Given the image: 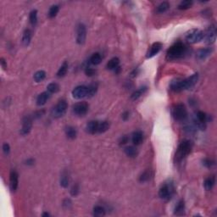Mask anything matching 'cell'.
<instances>
[{
  "label": "cell",
  "instance_id": "cell-1",
  "mask_svg": "<svg viewBox=\"0 0 217 217\" xmlns=\"http://www.w3.org/2000/svg\"><path fill=\"white\" fill-rule=\"evenodd\" d=\"M186 52H187L186 46L182 43H181V42H178V43H176L175 44H173L168 49L167 53H166V57L170 60H174V59L182 58L183 55L186 53Z\"/></svg>",
  "mask_w": 217,
  "mask_h": 217
},
{
  "label": "cell",
  "instance_id": "cell-2",
  "mask_svg": "<svg viewBox=\"0 0 217 217\" xmlns=\"http://www.w3.org/2000/svg\"><path fill=\"white\" fill-rule=\"evenodd\" d=\"M192 143L189 140H185L182 142L178 146V149L176 150V155H175V160L176 162H179L182 160L187 155L190 154L192 150Z\"/></svg>",
  "mask_w": 217,
  "mask_h": 217
},
{
  "label": "cell",
  "instance_id": "cell-3",
  "mask_svg": "<svg viewBox=\"0 0 217 217\" xmlns=\"http://www.w3.org/2000/svg\"><path fill=\"white\" fill-rule=\"evenodd\" d=\"M172 116L174 119L178 121H182V120H186V118L188 116V112H187V108L185 107L183 103H177L176 105L173 106L172 110Z\"/></svg>",
  "mask_w": 217,
  "mask_h": 217
},
{
  "label": "cell",
  "instance_id": "cell-4",
  "mask_svg": "<svg viewBox=\"0 0 217 217\" xmlns=\"http://www.w3.org/2000/svg\"><path fill=\"white\" fill-rule=\"evenodd\" d=\"M67 108V102H66L65 99L59 100V102L56 103V105L52 108L51 114H52V116H53V118H56V119L62 117V116L66 113Z\"/></svg>",
  "mask_w": 217,
  "mask_h": 217
},
{
  "label": "cell",
  "instance_id": "cell-5",
  "mask_svg": "<svg viewBox=\"0 0 217 217\" xmlns=\"http://www.w3.org/2000/svg\"><path fill=\"white\" fill-rule=\"evenodd\" d=\"M174 188L171 183H164L159 191V196L161 199L169 200L172 196Z\"/></svg>",
  "mask_w": 217,
  "mask_h": 217
},
{
  "label": "cell",
  "instance_id": "cell-6",
  "mask_svg": "<svg viewBox=\"0 0 217 217\" xmlns=\"http://www.w3.org/2000/svg\"><path fill=\"white\" fill-rule=\"evenodd\" d=\"M204 37V33L198 29L191 30L190 32L187 34V40L190 43H197L199 42L202 41Z\"/></svg>",
  "mask_w": 217,
  "mask_h": 217
},
{
  "label": "cell",
  "instance_id": "cell-7",
  "mask_svg": "<svg viewBox=\"0 0 217 217\" xmlns=\"http://www.w3.org/2000/svg\"><path fill=\"white\" fill-rule=\"evenodd\" d=\"M87 38V29L84 24L79 23L76 27V43L82 45L85 43Z\"/></svg>",
  "mask_w": 217,
  "mask_h": 217
},
{
  "label": "cell",
  "instance_id": "cell-8",
  "mask_svg": "<svg viewBox=\"0 0 217 217\" xmlns=\"http://www.w3.org/2000/svg\"><path fill=\"white\" fill-rule=\"evenodd\" d=\"M72 97L76 99H82L88 97V87L87 86H77L72 91Z\"/></svg>",
  "mask_w": 217,
  "mask_h": 217
},
{
  "label": "cell",
  "instance_id": "cell-9",
  "mask_svg": "<svg viewBox=\"0 0 217 217\" xmlns=\"http://www.w3.org/2000/svg\"><path fill=\"white\" fill-rule=\"evenodd\" d=\"M204 38H205L206 43H214L215 39H216V27H215L214 25H211L210 27H208L206 33H204Z\"/></svg>",
  "mask_w": 217,
  "mask_h": 217
},
{
  "label": "cell",
  "instance_id": "cell-10",
  "mask_svg": "<svg viewBox=\"0 0 217 217\" xmlns=\"http://www.w3.org/2000/svg\"><path fill=\"white\" fill-rule=\"evenodd\" d=\"M88 108H89V105L88 103L80 102L73 106V112L78 116H83L88 113Z\"/></svg>",
  "mask_w": 217,
  "mask_h": 217
},
{
  "label": "cell",
  "instance_id": "cell-11",
  "mask_svg": "<svg viewBox=\"0 0 217 217\" xmlns=\"http://www.w3.org/2000/svg\"><path fill=\"white\" fill-rule=\"evenodd\" d=\"M33 127V117L30 115H27L23 118L22 120V128L21 130V135H27L28 134Z\"/></svg>",
  "mask_w": 217,
  "mask_h": 217
},
{
  "label": "cell",
  "instance_id": "cell-12",
  "mask_svg": "<svg viewBox=\"0 0 217 217\" xmlns=\"http://www.w3.org/2000/svg\"><path fill=\"white\" fill-rule=\"evenodd\" d=\"M198 80H199V74L198 73L193 74L192 76L188 77V78L183 79V88H184V90L191 89L192 88H194V86L196 85Z\"/></svg>",
  "mask_w": 217,
  "mask_h": 217
},
{
  "label": "cell",
  "instance_id": "cell-13",
  "mask_svg": "<svg viewBox=\"0 0 217 217\" xmlns=\"http://www.w3.org/2000/svg\"><path fill=\"white\" fill-rule=\"evenodd\" d=\"M162 46L163 45H162L161 43H159V42L153 43L152 46L150 47L149 50L147 53V59H150V58H152L154 56H155L156 54H158L159 52L161 50Z\"/></svg>",
  "mask_w": 217,
  "mask_h": 217
},
{
  "label": "cell",
  "instance_id": "cell-14",
  "mask_svg": "<svg viewBox=\"0 0 217 217\" xmlns=\"http://www.w3.org/2000/svg\"><path fill=\"white\" fill-rule=\"evenodd\" d=\"M10 177H9V187L13 192H15L18 188L19 183V175L15 170H12L10 172Z\"/></svg>",
  "mask_w": 217,
  "mask_h": 217
},
{
  "label": "cell",
  "instance_id": "cell-15",
  "mask_svg": "<svg viewBox=\"0 0 217 217\" xmlns=\"http://www.w3.org/2000/svg\"><path fill=\"white\" fill-rule=\"evenodd\" d=\"M98 124L99 121L98 120H91L87 124L86 126V131L89 134H96L98 133Z\"/></svg>",
  "mask_w": 217,
  "mask_h": 217
},
{
  "label": "cell",
  "instance_id": "cell-16",
  "mask_svg": "<svg viewBox=\"0 0 217 217\" xmlns=\"http://www.w3.org/2000/svg\"><path fill=\"white\" fill-rule=\"evenodd\" d=\"M212 48H201L198 52H197L196 57L197 59H199V60H203V59H205L207 57L210 55L212 53Z\"/></svg>",
  "mask_w": 217,
  "mask_h": 217
},
{
  "label": "cell",
  "instance_id": "cell-17",
  "mask_svg": "<svg viewBox=\"0 0 217 217\" xmlns=\"http://www.w3.org/2000/svg\"><path fill=\"white\" fill-rule=\"evenodd\" d=\"M170 88L172 91L176 92V93L183 91L184 90V88H183V80L176 79L175 81H172L171 83H170Z\"/></svg>",
  "mask_w": 217,
  "mask_h": 217
},
{
  "label": "cell",
  "instance_id": "cell-18",
  "mask_svg": "<svg viewBox=\"0 0 217 217\" xmlns=\"http://www.w3.org/2000/svg\"><path fill=\"white\" fill-rule=\"evenodd\" d=\"M143 140H144V133H143V132L136 131V132L132 133V141L134 145H136V146L140 145L143 143Z\"/></svg>",
  "mask_w": 217,
  "mask_h": 217
},
{
  "label": "cell",
  "instance_id": "cell-19",
  "mask_svg": "<svg viewBox=\"0 0 217 217\" xmlns=\"http://www.w3.org/2000/svg\"><path fill=\"white\" fill-rule=\"evenodd\" d=\"M50 98V93L48 92H43L38 96L37 98V104L38 106H43L47 103V101Z\"/></svg>",
  "mask_w": 217,
  "mask_h": 217
},
{
  "label": "cell",
  "instance_id": "cell-20",
  "mask_svg": "<svg viewBox=\"0 0 217 217\" xmlns=\"http://www.w3.org/2000/svg\"><path fill=\"white\" fill-rule=\"evenodd\" d=\"M120 66V59L117 57H114L112 58L107 63V69L110 70V71H114L116 68Z\"/></svg>",
  "mask_w": 217,
  "mask_h": 217
},
{
  "label": "cell",
  "instance_id": "cell-21",
  "mask_svg": "<svg viewBox=\"0 0 217 217\" xmlns=\"http://www.w3.org/2000/svg\"><path fill=\"white\" fill-rule=\"evenodd\" d=\"M32 31L29 29H27L23 33L22 36V44L24 46H28L32 40Z\"/></svg>",
  "mask_w": 217,
  "mask_h": 217
},
{
  "label": "cell",
  "instance_id": "cell-22",
  "mask_svg": "<svg viewBox=\"0 0 217 217\" xmlns=\"http://www.w3.org/2000/svg\"><path fill=\"white\" fill-rule=\"evenodd\" d=\"M215 183V177L214 176H209L208 178H206L204 182V186L207 191H210L213 188Z\"/></svg>",
  "mask_w": 217,
  "mask_h": 217
},
{
  "label": "cell",
  "instance_id": "cell-23",
  "mask_svg": "<svg viewBox=\"0 0 217 217\" xmlns=\"http://www.w3.org/2000/svg\"><path fill=\"white\" fill-rule=\"evenodd\" d=\"M185 211V202L183 200H180L178 204H176L175 210H174V214L176 215H182L184 214Z\"/></svg>",
  "mask_w": 217,
  "mask_h": 217
},
{
  "label": "cell",
  "instance_id": "cell-24",
  "mask_svg": "<svg viewBox=\"0 0 217 217\" xmlns=\"http://www.w3.org/2000/svg\"><path fill=\"white\" fill-rule=\"evenodd\" d=\"M65 134L67 136L68 138H71V139H75L76 138V135H77V132H76V130L75 127L71 126H68L65 127Z\"/></svg>",
  "mask_w": 217,
  "mask_h": 217
},
{
  "label": "cell",
  "instance_id": "cell-25",
  "mask_svg": "<svg viewBox=\"0 0 217 217\" xmlns=\"http://www.w3.org/2000/svg\"><path fill=\"white\" fill-rule=\"evenodd\" d=\"M124 151H125V154H126V155L129 156L131 158H134V157L138 155V150H137L135 147L133 146L126 147Z\"/></svg>",
  "mask_w": 217,
  "mask_h": 217
},
{
  "label": "cell",
  "instance_id": "cell-26",
  "mask_svg": "<svg viewBox=\"0 0 217 217\" xmlns=\"http://www.w3.org/2000/svg\"><path fill=\"white\" fill-rule=\"evenodd\" d=\"M89 61L91 63L92 65H99L101 61H102V56L99 53H94L93 55L90 57V59Z\"/></svg>",
  "mask_w": 217,
  "mask_h": 217
},
{
  "label": "cell",
  "instance_id": "cell-27",
  "mask_svg": "<svg viewBox=\"0 0 217 217\" xmlns=\"http://www.w3.org/2000/svg\"><path fill=\"white\" fill-rule=\"evenodd\" d=\"M147 91V87H142V88H138V90H136L131 95V98L132 100H137L141 97L142 95Z\"/></svg>",
  "mask_w": 217,
  "mask_h": 217
},
{
  "label": "cell",
  "instance_id": "cell-28",
  "mask_svg": "<svg viewBox=\"0 0 217 217\" xmlns=\"http://www.w3.org/2000/svg\"><path fill=\"white\" fill-rule=\"evenodd\" d=\"M68 71V63L66 61H65L62 65L59 67V71L57 72V76L58 77H63L66 75Z\"/></svg>",
  "mask_w": 217,
  "mask_h": 217
},
{
  "label": "cell",
  "instance_id": "cell-29",
  "mask_svg": "<svg viewBox=\"0 0 217 217\" xmlns=\"http://www.w3.org/2000/svg\"><path fill=\"white\" fill-rule=\"evenodd\" d=\"M169 8H170V3H168V2H162L157 7L156 12L159 13V14H162V13H164V12L167 11Z\"/></svg>",
  "mask_w": 217,
  "mask_h": 217
},
{
  "label": "cell",
  "instance_id": "cell-30",
  "mask_svg": "<svg viewBox=\"0 0 217 217\" xmlns=\"http://www.w3.org/2000/svg\"><path fill=\"white\" fill-rule=\"evenodd\" d=\"M109 128V123L106 120H103V121H99V124H98V133H103L105 132L106 131H108V129Z\"/></svg>",
  "mask_w": 217,
  "mask_h": 217
},
{
  "label": "cell",
  "instance_id": "cell-31",
  "mask_svg": "<svg viewBox=\"0 0 217 217\" xmlns=\"http://www.w3.org/2000/svg\"><path fill=\"white\" fill-rule=\"evenodd\" d=\"M93 215L95 216H103L105 215V209L103 206L96 205L93 208Z\"/></svg>",
  "mask_w": 217,
  "mask_h": 217
},
{
  "label": "cell",
  "instance_id": "cell-32",
  "mask_svg": "<svg viewBox=\"0 0 217 217\" xmlns=\"http://www.w3.org/2000/svg\"><path fill=\"white\" fill-rule=\"evenodd\" d=\"M59 90V84H57L56 82H52V83H49L47 87V91L49 93H58Z\"/></svg>",
  "mask_w": 217,
  "mask_h": 217
},
{
  "label": "cell",
  "instance_id": "cell-33",
  "mask_svg": "<svg viewBox=\"0 0 217 217\" xmlns=\"http://www.w3.org/2000/svg\"><path fill=\"white\" fill-rule=\"evenodd\" d=\"M46 77V72L44 71H37L35 74H34V76L33 78L35 80V82H40L42 81H43Z\"/></svg>",
  "mask_w": 217,
  "mask_h": 217
},
{
  "label": "cell",
  "instance_id": "cell-34",
  "mask_svg": "<svg viewBox=\"0 0 217 217\" xmlns=\"http://www.w3.org/2000/svg\"><path fill=\"white\" fill-rule=\"evenodd\" d=\"M70 183V177L68 176V174L66 172H64L62 174L61 178H60V185L63 188H67Z\"/></svg>",
  "mask_w": 217,
  "mask_h": 217
},
{
  "label": "cell",
  "instance_id": "cell-35",
  "mask_svg": "<svg viewBox=\"0 0 217 217\" xmlns=\"http://www.w3.org/2000/svg\"><path fill=\"white\" fill-rule=\"evenodd\" d=\"M194 2L192 0H184L181 2L179 5H178V9H181V10H183V9H188L189 8H191V6L193 5Z\"/></svg>",
  "mask_w": 217,
  "mask_h": 217
},
{
  "label": "cell",
  "instance_id": "cell-36",
  "mask_svg": "<svg viewBox=\"0 0 217 217\" xmlns=\"http://www.w3.org/2000/svg\"><path fill=\"white\" fill-rule=\"evenodd\" d=\"M59 10V6L57 5V4H54V5H52L50 7L49 10H48V17L49 18H53L55 17L58 12Z\"/></svg>",
  "mask_w": 217,
  "mask_h": 217
},
{
  "label": "cell",
  "instance_id": "cell-37",
  "mask_svg": "<svg viewBox=\"0 0 217 217\" xmlns=\"http://www.w3.org/2000/svg\"><path fill=\"white\" fill-rule=\"evenodd\" d=\"M29 20L31 24L33 26H35L37 22H38V10H33V11L30 13V16H29Z\"/></svg>",
  "mask_w": 217,
  "mask_h": 217
},
{
  "label": "cell",
  "instance_id": "cell-38",
  "mask_svg": "<svg viewBox=\"0 0 217 217\" xmlns=\"http://www.w3.org/2000/svg\"><path fill=\"white\" fill-rule=\"evenodd\" d=\"M98 86L95 84H91L88 87V97L91 98L95 95V93H97Z\"/></svg>",
  "mask_w": 217,
  "mask_h": 217
},
{
  "label": "cell",
  "instance_id": "cell-39",
  "mask_svg": "<svg viewBox=\"0 0 217 217\" xmlns=\"http://www.w3.org/2000/svg\"><path fill=\"white\" fill-rule=\"evenodd\" d=\"M150 177H151V172H150L149 170H146V171H144V173L140 176L139 181L141 182H148L150 179Z\"/></svg>",
  "mask_w": 217,
  "mask_h": 217
},
{
  "label": "cell",
  "instance_id": "cell-40",
  "mask_svg": "<svg viewBox=\"0 0 217 217\" xmlns=\"http://www.w3.org/2000/svg\"><path fill=\"white\" fill-rule=\"evenodd\" d=\"M203 164L207 168H211L212 166H214V160H212V159H204L203 160Z\"/></svg>",
  "mask_w": 217,
  "mask_h": 217
},
{
  "label": "cell",
  "instance_id": "cell-41",
  "mask_svg": "<svg viewBox=\"0 0 217 217\" xmlns=\"http://www.w3.org/2000/svg\"><path fill=\"white\" fill-rule=\"evenodd\" d=\"M79 194V186L77 184H75L73 187H72V188H71V194L72 196L76 197L77 196V194Z\"/></svg>",
  "mask_w": 217,
  "mask_h": 217
},
{
  "label": "cell",
  "instance_id": "cell-42",
  "mask_svg": "<svg viewBox=\"0 0 217 217\" xmlns=\"http://www.w3.org/2000/svg\"><path fill=\"white\" fill-rule=\"evenodd\" d=\"M95 73H96V71H95L94 69H93V68L87 67L85 69V74L88 76H94V75H95Z\"/></svg>",
  "mask_w": 217,
  "mask_h": 217
},
{
  "label": "cell",
  "instance_id": "cell-43",
  "mask_svg": "<svg viewBox=\"0 0 217 217\" xmlns=\"http://www.w3.org/2000/svg\"><path fill=\"white\" fill-rule=\"evenodd\" d=\"M3 151L5 154H9V151H10V147H9V144H3Z\"/></svg>",
  "mask_w": 217,
  "mask_h": 217
},
{
  "label": "cell",
  "instance_id": "cell-44",
  "mask_svg": "<svg viewBox=\"0 0 217 217\" xmlns=\"http://www.w3.org/2000/svg\"><path fill=\"white\" fill-rule=\"evenodd\" d=\"M128 140H129L128 137H127V136H124V137H122V138H121V139H120V145H124V144H126V143L128 142Z\"/></svg>",
  "mask_w": 217,
  "mask_h": 217
},
{
  "label": "cell",
  "instance_id": "cell-45",
  "mask_svg": "<svg viewBox=\"0 0 217 217\" xmlns=\"http://www.w3.org/2000/svg\"><path fill=\"white\" fill-rule=\"evenodd\" d=\"M44 114V110H40V111H37L34 114V116L33 117L34 118H40V117H42V115Z\"/></svg>",
  "mask_w": 217,
  "mask_h": 217
},
{
  "label": "cell",
  "instance_id": "cell-46",
  "mask_svg": "<svg viewBox=\"0 0 217 217\" xmlns=\"http://www.w3.org/2000/svg\"><path fill=\"white\" fill-rule=\"evenodd\" d=\"M0 63H1V66L3 67V70H6V68H7V64H6L5 59H3V58H1V59H0Z\"/></svg>",
  "mask_w": 217,
  "mask_h": 217
},
{
  "label": "cell",
  "instance_id": "cell-47",
  "mask_svg": "<svg viewBox=\"0 0 217 217\" xmlns=\"http://www.w3.org/2000/svg\"><path fill=\"white\" fill-rule=\"evenodd\" d=\"M71 200L70 199H65V201H64V204H63V205L65 206V207H66V208H69V206L71 205Z\"/></svg>",
  "mask_w": 217,
  "mask_h": 217
},
{
  "label": "cell",
  "instance_id": "cell-48",
  "mask_svg": "<svg viewBox=\"0 0 217 217\" xmlns=\"http://www.w3.org/2000/svg\"><path fill=\"white\" fill-rule=\"evenodd\" d=\"M128 118H129V112L128 111L124 112L123 114H122V119H123L124 120H126Z\"/></svg>",
  "mask_w": 217,
  "mask_h": 217
},
{
  "label": "cell",
  "instance_id": "cell-49",
  "mask_svg": "<svg viewBox=\"0 0 217 217\" xmlns=\"http://www.w3.org/2000/svg\"><path fill=\"white\" fill-rule=\"evenodd\" d=\"M33 164H34V159H29L27 160V164H28V165H32Z\"/></svg>",
  "mask_w": 217,
  "mask_h": 217
},
{
  "label": "cell",
  "instance_id": "cell-50",
  "mask_svg": "<svg viewBox=\"0 0 217 217\" xmlns=\"http://www.w3.org/2000/svg\"><path fill=\"white\" fill-rule=\"evenodd\" d=\"M138 69H137V71H136V69H135V70H134V71H133V72H132V77H134V76H137V74H138Z\"/></svg>",
  "mask_w": 217,
  "mask_h": 217
},
{
  "label": "cell",
  "instance_id": "cell-51",
  "mask_svg": "<svg viewBox=\"0 0 217 217\" xmlns=\"http://www.w3.org/2000/svg\"><path fill=\"white\" fill-rule=\"evenodd\" d=\"M42 215H43V216H49V214H48V213H43V214H42Z\"/></svg>",
  "mask_w": 217,
  "mask_h": 217
}]
</instances>
